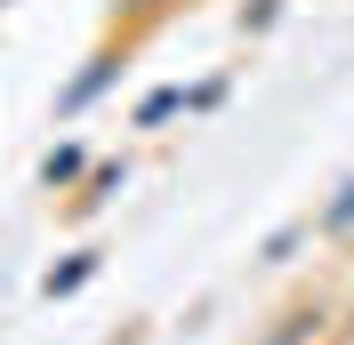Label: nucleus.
<instances>
[{
	"label": "nucleus",
	"mask_w": 354,
	"mask_h": 345,
	"mask_svg": "<svg viewBox=\"0 0 354 345\" xmlns=\"http://www.w3.org/2000/svg\"><path fill=\"white\" fill-rule=\"evenodd\" d=\"M322 225H330V233H346V225H354V185H346V201H338V209L322 217Z\"/></svg>",
	"instance_id": "f257e3e1"
}]
</instances>
